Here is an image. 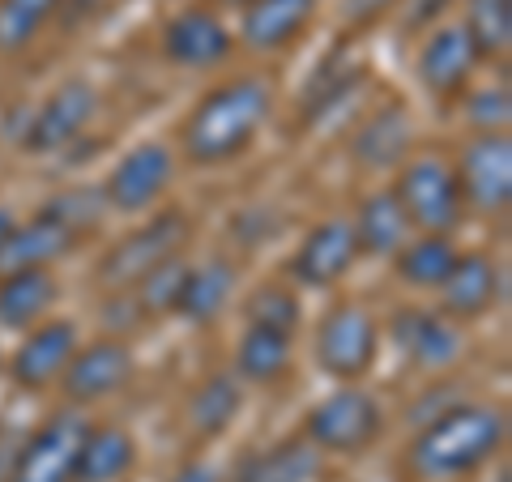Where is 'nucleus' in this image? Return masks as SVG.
Returning <instances> with one entry per match:
<instances>
[{
  "label": "nucleus",
  "instance_id": "nucleus-1",
  "mask_svg": "<svg viewBox=\"0 0 512 482\" xmlns=\"http://www.w3.org/2000/svg\"><path fill=\"white\" fill-rule=\"evenodd\" d=\"M269 111H274V86L265 77H231L214 86L210 94H201V103L188 111L180 128L184 158L197 167L235 163L261 137Z\"/></svg>",
  "mask_w": 512,
  "mask_h": 482
},
{
  "label": "nucleus",
  "instance_id": "nucleus-2",
  "mask_svg": "<svg viewBox=\"0 0 512 482\" xmlns=\"http://www.w3.org/2000/svg\"><path fill=\"white\" fill-rule=\"evenodd\" d=\"M508 419L500 406L483 401H457L444 406L410 444V470L431 482L466 478L478 465H487L504 448Z\"/></svg>",
  "mask_w": 512,
  "mask_h": 482
},
{
  "label": "nucleus",
  "instance_id": "nucleus-3",
  "mask_svg": "<svg viewBox=\"0 0 512 482\" xmlns=\"http://www.w3.org/2000/svg\"><path fill=\"white\" fill-rule=\"evenodd\" d=\"M384 431V410L380 401L363 389V384H342L329 397H320L308 410L303 423V440L316 453H333V457H359L367 453Z\"/></svg>",
  "mask_w": 512,
  "mask_h": 482
},
{
  "label": "nucleus",
  "instance_id": "nucleus-4",
  "mask_svg": "<svg viewBox=\"0 0 512 482\" xmlns=\"http://www.w3.org/2000/svg\"><path fill=\"white\" fill-rule=\"evenodd\" d=\"M393 197H397V205H402L406 222L419 235H453L461 227V218H466L457 175L436 154L410 158V163L397 167Z\"/></svg>",
  "mask_w": 512,
  "mask_h": 482
},
{
  "label": "nucleus",
  "instance_id": "nucleus-5",
  "mask_svg": "<svg viewBox=\"0 0 512 482\" xmlns=\"http://www.w3.org/2000/svg\"><path fill=\"white\" fill-rule=\"evenodd\" d=\"M192 239V222L180 210H163L137 231H128L120 244H111L99 261V282L111 291H133V286L154 273L158 265L184 256V244Z\"/></svg>",
  "mask_w": 512,
  "mask_h": 482
},
{
  "label": "nucleus",
  "instance_id": "nucleus-6",
  "mask_svg": "<svg viewBox=\"0 0 512 482\" xmlns=\"http://www.w3.org/2000/svg\"><path fill=\"white\" fill-rule=\"evenodd\" d=\"M316 367L342 384H359L380 359V325L363 303H338L320 316L312 337Z\"/></svg>",
  "mask_w": 512,
  "mask_h": 482
},
{
  "label": "nucleus",
  "instance_id": "nucleus-7",
  "mask_svg": "<svg viewBox=\"0 0 512 482\" xmlns=\"http://www.w3.org/2000/svg\"><path fill=\"white\" fill-rule=\"evenodd\" d=\"M90 419L77 410H56L30 436H22L18 461H13L9 482H73L77 457H82Z\"/></svg>",
  "mask_w": 512,
  "mask_h": 482
},
{
  "label": "nucleus",
  "instance_id": "nucleus-8",
  "mask_svg": "<svg viewBox=\"0 0 512 482\" xmlns=\"http://www.w3.org/2000/svg\"><path fill=\"white\" fill-rule=\"evenodd\" d=\"M457 188H461V205L478 214H508L512 205V141L508 133H478L466 141V150L457 158Z\"/></svg>",
  "mask_w": 512,
  "mask_h": 482
},
{
  "label": "nucleus",
  "instance_id": "nucleus-9",
  "mask_svg": "<svg viewBox=\"0 0 512 482\" xmlns=\"http://www.w3.org/2000/svg\"><path fill=\"white\" fill-rule=\"evenodd\" d=\"M99 111V90L86 77H64V82L47 94V99L30 111V120L22 128V150L26 154H56L69 141L82 137V128Z\"/></svg>",
  "mask_w": 512,
  "mask_h": 482
},
{
  "label": "nucleus",
  "instance_id": "nucleus-10",
  "mask_svg": "<svg viewBox=\"0 0 512 482\" xmlns=\"http://www.w3.org/2000/svg\"><path fill=\"white\" fill-rule=\"evenodd\" d=\"M175 180V154L167 141H137L103 180V201L116 214H141Z\"/></svg>",
  "mask_w": 512,
  "mask_h": 482
},
{
  "label": "nucleus",
  "instance_id": "nucleus-11",
  "mask_svg": "<svg viewBox=\"0 0 512 482\" xmlns=\"http://www.w3.org/2000/svg\"><path fill=\"white\" fill-rule=\"evenodd\" d=\"M137 372L133 346L124 337H99L90 346H77V355L69 359L60 376V389L73 406H94V401L116 397Z\"/></svg>",
  "mask_w": 512,
  "mask_h": 482
},
{
  "label": "nucleus",
  "instance_id": "nucleus-12",
  "mask_svg": "<svg viewBox=\"0 0 512 482\" xmlns=\"http://www.w3.org/2000/svg\"><path fill=\"white\" fill-rule=\"evenodd\" d=\"M77 346H82V337H77L73 320H64V316L39 320L35 329H26L22 346L13 350V359H9L13 384H18V389H26V393L52 389V384H60L69 359L77 355Z\"/></svg>",
  "mask_w": 512,
  "mask_h": 482
},
{
  "label": "nucleus",
  "instance_id": "nucleus-13",
  "mask_svg": "<svg viewBox=\"0 0 512 482\" xmlns=\"http://www.w3.org/2000/svg\"><path fill=\"white\" fill-rule=\"evenodd\" d=\"M359 261V239L350 218H325L299 239L295 256L286 261L291 282L308 286V291H325V286L342 282Z\"/></svg>",
  "mask_w": 512,
  "mask_h": 482
},
{
  "label": "nucleus",
  "instance_id": "nucleus-14",
  "mask_svg": "<svg viewBox=\"0 0 512 482\" xmlns=\"http://www.w3.org/2000/svg\"><path fill=\"white\" fill-rule=\"evenodd\" d=\"M478 60H483V56L474 52L466 26H461V22H444V26H436L419 43L414 73H419V86L427 94H436V99H453V94H461L470 86Z\"/></svg>",
  "mask_w": 512,
  "mask_h": 482
},
{
  "label": "nucleus",
  "instance_id": "nucleus-15",
  "mask_svg": "<svg viewBox=\"0 0 512 482\" xmlns=\"http://www.w3.org/2000/svg\"><path fill=\"white\" fill-rule=\"evenodd\" d=\"M235 52L231 26L205 5H188L163 26V56L175 69H214Z\"/></svg>",
  "mask_w": 512,
  "mask_h": 482
},
{
  "label": "nucleus",
  "instance_id": "nucleus-16",
  "mask_svg": "<svg viewBox=\"0 0 512 482\" xmlns=\"http://www.w3.org/2000/svg\"><path fill=\"white\" fill-rule=\"evenodd\" d=\"M393 346L423 372H444L461 359L466 337L457 320H448L440 308H402L393 316Z\"/></svg>",
  "mask_w": 512,
  "mask_h": 482
},
{
  "label": "nucleus",
  "instance_id": "nucleus-17",
  "mask_svg": "<svg viewBox=\"0 0 512 482\" xmlns=\"http://www.w3.org/2000/svg\"><path fill=\"white\" fill-rule=\"evenodd\" d=\"M504 291V269L487 252H461L453 273L440 282V312L448 320H478L487 316Z\"/></svg>",
  "mask_w": 512,
  "mask_h": 482
},
{
  "label": "nucleus",
  "instance_id": "nucleus-18",
  "mask_svg": "<svg viewBox=\"0 0 512 482\" xmlns=\"http://www.w3.org/2000/svg\"><path fill=\"white\" fill-rule=\"evenodd\" d=\"M320 0H252L239 9V39L248 52H282L312 26Z\"/></svg>",
  "mask_w": 512,
  "mask_h": 482
},
{
  "label": "nucleus",
  "instance_id": "nucleus-19",
  "mask_svg": "<svg viewBox=\"0 0 512 482\" xmlns=\"http://www.w3.org/2000/svg\"><path fill=\"white\" fill-rule=\"evenodd\" d=\"M410 141H414L410 111L402 103H384L372 116H363V124L355 128V141H350V154L367 171H393L406 163Z\"/></svg>",
  "mask_w": 512,
  "mask_h": 482
},
{
  "label": "nucleus",
  "instance_id": "nucleus-20",
  "mask_svg": "<svg viewBox=\"0 0 512 482\" xmlns=\"http://www.w3.org/2000/svg\"><path fill=\"white\" fill-rule=\"evenodd\" d=\"M56 299H60V286L52 269L0 273V329H13V333L35 329L39 320L52 316Z\"/></svg>",
  "mask_w": 512,
  "mask_h": 482
},
{
  "label": "nucleus",
  "instance_id": "nucleus-21",
  "mask_svg": "<svg viewBox=\"0 0 512 482\" xmlns=\"http://www.w3.org/2000/svg\"><path fill=\"white\" fill-rule=\"evenodd\" d=\"M231 295H235V265L222 261V256H210V261L188 265L171 312L184 316L188 325H210V320L227 312Z\"/></svg>",
  "mask_w": 512,
  "mask_h": 482
},
{
  "label": "nucleus",
  "instance_id": "nucleus-22",
  "mask_svg": "<svg viewBox=\"0 0 512 482\" xmlns=\"http://www.w3.org/2000/svg\"><path fill=\"white\" fill-rule=\"evenodd\" d=\"M350 227H355V239H359V256H397L414 231L393 197V188L367 192L359 201V214L350 218Z\"/></svg>",
  "mask_w": 512,
  "mask_h": 482
},
{
  "label": "nucleus",
  "instance_id": "nucleus-23",
  "mask_svg": "<svg viewBox=\"0 0 512 482\" xmlns=\"http://www.w3.org/2000/svg\"><path fill=\"white\" fill-rule=\"evenodd\" d=\"M137 465V440L116 423H99L86 431L82 457H77L73 482H120Z\"/></svg>",
  "mask_w": 512,
  "mask_h": 482
},
{
  "label": "nucleus",
  "instance_id": "nucleus-24",
  "mask_svg": "<svg viewBox=\"0 0 512 482\" xmlns=\"http://www.w3.org/2000/svg\"><path fill=\"white\" fill-rule=\"evenodd\" d=\"M295 363V333L248 325L235 350V376L248 384H278Z\"/></svg>",
  "mask_w": 512,
  "mask_h": 482
},
{
  "label": "nucleus",
  "instance_id": "nucleus-25",
  "mask_svg": "<svg viewBox=\"0 0 512 482\" xmlns=\"http://www.w3.org/2000/svg\"><path fill=\"white\" fill-rule=\"evenodd\" d=\"M239 406H244V380L235 372H218V376H205L197 384V393L188 397V423L197 436H222Z\"/></svg>",
  "mask_w": 512,
  "mask_h": 482
},
{
  "label": "nucleus",
  "instance_id": "nucleus-26",
  "mask_svg": "<svg viewBox=\"0 0 512 482\" xmlns=\"http://www.w3.org/2000/svg\"><path fill=\"white\" fill-rule=\"evenodd\" d=\"M457 256L461 252L453 248L448 235H414L393 261H397V278L406 286H414V291H440V282L453 273Z\"/></svg>",
  "mask_w": 512,
  "mask_h": 482
},
{
  "label": "nucleus",
  "instance_id": "nucleus-27",
  "mask_svg": "<svg viewBox=\"0 0 512 482\" xmlns=\"http://www.w3.org/2000/svg\"><path fill=\"white\" fill-rule=\"evenodd\" d=\"M320 470V453L308 440H282L261 457H248L235 482H312Z\"/></svg>",
  "mask_w": 512,
  "mask_h": 482
},
{
  "label": "nucleus",
  "instance_id": "nucleus-28",
  "mask_svg": "<svg viewBox=\"0 0 512 482\" xmlns=\"http://www.w3.org/2000/svg\"><path fill=\"white\" fill-rule=\"evenodd\" d=\"M363 86V69L355 60H329L320 64V73L312 77L308 94H303V120L316 124L325 120L329 111H338L342 103L355 99V90Z\"/></svg>",
  "mask_w": 512,
  "mask_h": 482
},
{
  "label": "nucleus",
  "instance_id": "nucleus-29",
  "mask_svg": "<svg viewBox=\"0 0 512 482\" xmlns=\"http://www.w3.org/2000/svg\"><path fill=\"white\" fill-rule=\"evenodd\" d=\"M64 9V0H0V56H18Z\"/></svg>",
  "mask_w": 512,
  "mask_h": 482
},
{
  "label": "nucleus",
  "instance_id": "nucleus-30",
  "mask_svg": "<svg viewBox=\"0 0 512 482\" xmlns=\"http://www.w3.org/2000/svg\"><path fill=\"white\" fill-rule=\"evenodd\" d=\"M466 35L474 43V52L491 60V56H508L512 47V0H466Z\"/></svg>",
  "mask_w": 512,
  "mask_h": 482
},
{
  "label": "nucleus",
  "instance_id": "nucleus-31",
  "mask_svg": "<svg viewBox=\"0 0 512 482\" xmlns=\"http://www.w3.org/2000/svg\"><path fill=\"white\" fill-rule=\"evenodd\" d=\"M299 295L291 291L286 282H269V286H256L244 303V316L248 325H261V329H278V333H295L299 329Z\"/></svg>",
  "mask_w": 512,
  "mask_h": 482
},
{
  "label": "nucleus",
  "instance_id": "nucleus-32",
  "mask_svg": "<svg viewBox=\"0 0 512 482\" xmlns=\"http://www.w3.org/2000/svg\"><path fill=\"white\" fill-rule=\"evenodd\" d=\"M188 256H175V261H167V265H158L154 273H146V278H141L137 286H133V291H128V295H133L137 299V308L141 312H171L175 308V295H180V282H184V273H188Z\"/></svg>",
  "mask_w": 512,
  "mask_h": 482
},
{
  "label": "nucleus",
  "instance_id": "nucleus-33",
  "mask_svg": "<svg viewBox=\"0 0 512 482\" xmlns=\"http://www.w3.org/2000/svg\"><path fill=\"white\" fill-rule=\"evenodd\" d=\"M508 86H487V90H478L474 99H470V120L483 128V133H508Z\"/></svg>",
  "mask_w": 512,
  "mask_h": 482
},
{
  "label": "nucleus",
  "instance_id": "nucleus-34",
  "mask_svg": "<svg viewBox=\"0 0 512 482\" xmlns=\"http://www.w3.org/2000/svg\"><path fill=\"white\" fill-rule=\"evenodd\" d=\"M393 9H397V0H342V22L350 30H363V26L380 22L384 13H393Z\"/></svg>",
  "mask_w": 512,
  "mask_h": 482
},
{
  "label": "nucleus",
  "instance_id": "nucleus-35",
  "mask_svg": "<svg viewBox=\"0 0 512 482\" xmlns=\"http://www.w3.org/2000/svg\"><path fill=\"white\" fill-rule=\"evenodd\" d=\"M18 448H22V436L13 427L0 423V482H9L13 461H18Z\"/></svg>",
  "mask_w": 512,
  "mask_h": 482
},
{
  "label": "nucleus",
  "instance_id": "nucleus-36",
  "mask_svg": "<svg viewBox=\"0 0 512 482\" xmlns=\"http://www.w3.org/2000/svg\"><path fill=\"white\" fill-rule=\"evenodd\" d=\"M167 482H222V474L214 470V465H205V461H192V465H184L180 474H171Z\"/></svg>",
  "mask_w": 512,
  "mask_h": 482
},
{
  "label": "nucleus",
  "instance_id": "nucleus-37",
  "mask_svg": "<svg viewBox=\"0 0 512 482\" xmlns=\"http://www.w3.org/2000/svg\"><path fill=\"white\" fill-rule=\"evenodd\" d=\"M444 5H448V0H419V5H414V13H410V26H423V22H431V18H440Z\"/></svg>",
  "mask_w": 512,
  "mask_h": 482
},
{
  "label": "nucleus",
  "instance_id": "nucleus-38",
  "mask_svg": "<svg viewBox=\"0 0 512 482\" xmlns=\"http://www.w3.org/2000/svg\"><path fill=\"white\" fill-rule=\"evenodd\" d=\"M18 231V218H13L5 205H0V252H5V244H9V235Z\"/></svg>",
  "mask_w": 512,
  "mask_h": 482
},
{
  "label": "nucleus",
  "instance_id": "nucleus-39",
  "mask_svg": "<svg viewBox=\"0 0 512 482\" xmlns=\"http://www.w3.org/2000/svg\"><path fill=\"white\" fill-rule=\"evenodd\" d=\"M222 5H235V9H244V5H252V0H222Z\"/></svg>",
  "mask_w": 512,
  "mask_h": 482
}]
</instances>
